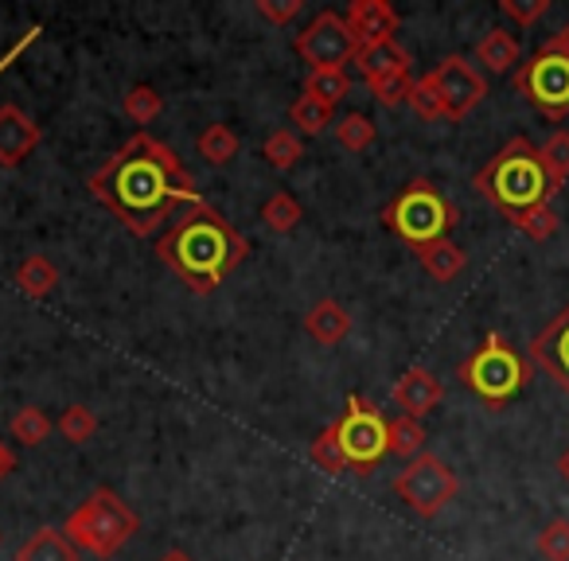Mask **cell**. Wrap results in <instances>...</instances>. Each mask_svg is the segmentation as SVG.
Instances as JSON below:
<instances>
[{
	"label": "cell",
	"mask_w": 569,
	"mask_h": 561,
	"mask_svg": "<svg viewBox=\"0 0 569 561\" xmlns=\"http://www.w3.org/2000/svg\"><path fill=\"white\" fill-rule=\"evenodd\" d=\"M87 188L137 238H149L172 214L203 203L196 176L183 168V160L144 129L87 176Z\"/></svg>",
	"instance_id": "6da1fadb"
},
{
	"label": "cell",
	"mask_w": 569,
	"mask_h": 561,
	"mask_svg": "<svg viewBox=\"0 0 569 561\" xmlns=\"http://www.w3.org/2000/svg\"><path fill=\"white\" fill-rule=\"evenodd\" d=\"M250 253V242L214 211L211 203H196L172 219V227L157 238V258L183 281V289L207 297L234 273Z\"/></svg>",
	"instance_id": "7a4b0ae2"
},
{
	"label": "cell",
	"mask_w": 569,
	"mask_h": 561,
	"mask_svg": "<svg viewBox=\"0 0 569 561\" xmlns=\"http://www.w3.org/2000/svg\"><path fill=\"white\" fill-rule=\"evenodd\" d=\"M472 183L496 211L507 214V222L535 211V207H546L553 196L550 180H546V168H542V152H538L527 137H511V141L476 172Z\"/></svg>",
	"instance_id": "3957f363"
},
{
	"label": "cell",
	"mask_w": 569,
	"mask_h": 561,
	"mask_svg": "<svg viewBox=\"0 0 569 561\" xmlns=\"http://www.w3.org/2000/svg\"><path fill=\"white\" fill-rule=\"evenodd\" d=\"M141 530L137 511L113 488H94L63 522V534L90 558H113Z\"/></svg>",
	"instance_id": "277c9868"
},
{
	"label": "cell",
	"mask_w": 569,
	"mask_h": 561,
	"mask_svg": "<svg viewBox=\"0 0 569 561\" xmlns=\"http://www.w3.org/2000/svg\"><path fill=\"white\" fill-rule=\"evenodd\" d=\"M382 227L395 238H402L406 246L421 250V246L449 238V230L457 227V207L441 196L429 180H410L382 211Z\"/></svg>",
	"instance_id": "5b68a950"
},
{
	"label": "cell",
	"mask_w": 569,
	"mask_h": 561,
	"mask_svg": "<svg viewBox=\"0 0 569 561\" xmlns=\"http://www.w3.org/2000/svg\"><path fill=\"white\" fill-rule=\"evenodd\" d=\"M457 379L472 390L480 402L503 405L515 394H522V387L530 382V367L503 335H488L465 363L457 367Z\"/></svg>",
	"instance_id": "8992f818"
},
{
	"label": "cell",
	"mask_w": 569,
	"mask_h": 561,
	"mask_svg": "<svg viewBox=\"0 0 569 561\" xmlns=\"http://www.w3.org/2000/svg\"><path fill=\"white\" fill-rule=\"evenodd\" d=\"M336 449H340L343 464L351 472H371L382 457L390 452V433H387V418L375 410L371 402H363L359 394L348 398V410L340 421L328 425Z\"/></svg>",
	"instance_id": "52a82bcc"
},
{
	"label": "cell",
	"mask_w": 569,
	"mask_h": 561,
	"mask_svg": "<svg viewBox=\"0 0 569 561\" xmlns=\"http://www.w3.org/2000/svg\"><path fill=\"white\" fill-rule=\"evenodd\" d=\"M457 491H460L457 472H452L441 457H433V452L413 457L410 464L395 475V495L402 499L413 514H421V519L441 514L445 507L457 499Z\"/></svg>",
	"instance_id": "ba28073f"
},
{
	"label": "cell",
	"mask_w": 569,
	"mask_h": 561,
	"mask_svg": "<svg viewBox=\"0 0 569 561\" xmlns=\"http://www.w3.org/2000/svg\"><path fill=\"white\" fill-rule=\"evenodd\" d=\"M293 51L312 67V71H343L348 63H356L359 40L348 28V20H343V12L325 9L309 20L305 32H297Z\"/></svg>",
	"instance_id": "9c48e42d"
},
{
	"label": "cell",
	"mask_w": 569,
	"mask_h": 561,
	"mask_svg": "<svg viewBox=\"0 0 569 561\" xmlns=\"http://www.w3.org/2000/svg\"><path fill=\"white\" fill-rule=\"evenodd\" d=\"M515 87L535 110H542L550 121H561L569 113V59L538 48L535 59L515 71Z\"/></svg>",
	"instance_id": "30bf717a"
},
{
	"label": "cell",
	"mask_w": 569,
	"mask_h": 561,
	"mask_svg": "<svg viewBox=\"0 0 569 561\" xmlns=\"http://www.w3.org/2000/svg\"><path fill=\"white\" fill-rule=\"evenodd\" d=\"M429 74L445 102V121H465L488 98V79L465 56H445Z\"/></svg>",
	"instance_id": "8fae6325"
},
{
	"label": "cell",
	"mask_w": 569,
	"mask_h": 561,
	"mask_svg": "<svg viewBox=\"0 0 569 561\" xmlns=\"http://www.w3.org/2000/svg\"><path fill=\"white\" fill-rule=\"evenodd\" d=\"M530 359L569 394V304L530 340Z\"/></svg>",
	"instance_id": "7c38bea8"
},
{
	"label": "cell",
	"mask_w": 569,
	"mask_h": 561,
	"mask_svg": "<svg viewBox=\"0 0 569 561\" xmlns=\"http://www.w3.org/2000/svg\"><path fill=\"white\" fill-rule=\"evenodd\" d=\"M43 129L20 106H0V168H17L40 149Z\"/></svg>",
	"instance_id": "4fadbf2b"
},
{
	"label": "cell",
	"mask_w": 569,
	"mask_h": 561,
	"mask_svg": "<svg viewBox=\"0 0 569 561\" xmlns=\"http://www.w3.org/2000/svg\"><path fill=\"white\" fill-rule=\"evenodd\" d=\"M445 398V387L437 374H429L426 367H410V371L402 374V379L395 382V390H390V402L398 405V413H406V418H429V413L441 405Z\"/></svg>",
	"instance_id": "5bb4252c"
},
{
	"label": "cell",
	"mask_w": 569,
	"mask_h": 561,
	"mask_svg": "<svg viewBox=\"0 0 569 561\" xmlns=\"http://www.w3.org/2000/svg\"><path fill=\"white\" fill-rule=\"evenodd\" d=\"M348 28L356 32L359 48H371V43H387L398 32V12L387 0H356L348 12H343Z\"/></svg>",
	"instance_id": "9a60e30c"
},
{
	"label": "cell",
	"mask_w": 569,
	"mask_h": 561,
	"mask_svg": "<svg viewBox=\"0 0 569 561\" xmlns=\"http://www.w3.org/2000/svg\"><path fill=\"white\" fill-rule=\"evenodd\" d=\"M356 67L367 79V87H371V82L395 79V74H410V51H406L398 40L371 43V48H359Z\"/></svg>",
	"instance_id": "2e32d148"
},
{
	"label": "cell",
	"mask_w": 569,
	"mask_h": 561,
	"mask_svg": "<svg viewBox=\"0 0 569 561\" xmlns=\"http://www.w3.org/2000/svg\"><path fill=\"white\" fill-rule=\"evenodd\" d=\"M305 332L317 343H325V348H336V343H343L351 335V312L340 301L325 297V301H317L305 312Z\"/></svg>",
	"instance_id": "e0dca14e"
},
{
	"label": "cell",
	"mask_w": 569,
	"mask_h": 561,
	"mask_svg": "<svg viewBox=\"0 0 569 561\" xmlns=\"http://www.w3.org/2000/svg\"><path fill=\"white\" fill-rule=\"evenodd\" d=\"M413 253H418L421 269H426L433 281H457L468 266V253L460 250L457 242H449V238H437V242L421 246V250H413Z\"/></svg>",
	"instance_id": "ac0fdd59"
},
{
	"label": "cell",
	"mask_w": 569,
	"mask_h": 561,
	"mask_svg": "<svg viewBox=\"0 0 569 561\" xmlns=\"http://www.w3.org/2000/svg\"><path fill=\"white\" fill-rule=\"evenodd\" d=\"M17 561H79V545L56 527H40L17 550Z\"/></svg>",
	"instance_id": "d6986e66"
},
{
	"label": "cell",
	"mask_w": 569,
	"mask_h": 561,
	"mask_svg": "<svg viewBox=\"0 0 569 561\" xmlns=\"http://www.w3.org/2000/svg\"><path fill=\"white\" fill-rule=\"evenodd\" d=\"M476 59H480L491 74L515 71V63H519V40H515L507 28H491V32L476 43Z\"/></svg>",
	"instance_id": "ffe728a7"
},
{
	"label": "cell",
	"mask_w": 569,
	"mask_h": 561,
	"mask_svg": "<svg viewBox=\"0 0 569 561\" xmlns=\"http://www.w3.org/2000/svg\"><path fill=\"white\" fill-rule=\"evenodd\" d=\"M59 285V269L51 266L43 253H32L28 261H20L17 269V289L28 297V301H43V297L51 293V289Z\"/></svg>",
	"instance_id": "44dd1931"
},
{
	"label": "cell",
	"mask_w": 569,
	"mask_h": 561,
	"mask_svg": "<svg viewBox=\"0 0 569 561\" xmlns=\"http://www.w3.org/2000/svg\"><path fill=\"white\" fill-rule=\"evenodd\" d=\"M196 149L211 168H227L230 160L238 157V133L230 126H222V121H214V126H207L203 133H199Z\"/></svg>",
	"instance_id": "7402d4cb"
},
{
	"label": "cell",
	"mask_w": 569,
	"mask_h": 561,
	"mask_svg": "<svg viewBox=\"0 0 569 561\" xmlns=\"http://www.w3.org/2000/svg\"><path fill=\"white\" fill-rule=\"evenodd\" d=\"M261 157H266V164L277 168V172H293L305 157V144L293 129H277V133H269L266 144H261Z\"/></svg>",
	"instance_id": "603a6c76"
},
{
	"label": "cell",
	"mask_w": 569,
	"mask_h": 561,
	"mask_svg": "<svg viewBox=\"0 0 569 561\" xmlns=\"http://www.w3.org/2000/svg\"><path fill=\"white\" fill-rule=\"evenodd\" d=\"M305 211L301 203H297L289 191H273V196L266 199V207H261V222H266L273 234H293L297 227H301Z\"/></svg>",
	"instance_id": "cb8c5ba5"
},
{
	"label": "cell",
	"mask_w": 569,
	"mask_h": 561,
	"mask_svg": "<svg viewBox=\"0 0 569 561\" xmlns=\"http://www.w3.org/2000/svg\"><path fill=\"white\" fill-rule=\"evenodd\" d=\"M542 168H546V180H550V191L558 196L569 180V129H553L550 141L542 144Z\"/></svg>",
	"instance_id": "d4e9b609"
},
{
	"label": "cell",
	"mask_w": 569,
	"mask_h": 561,
	"mask_svg": "<svg viewBox=\"0 0 569 561\" xmlns=\"http://www.w3.org/2000/svg\"><path fill=\"white\" fill-rule=\"evenodd\" d=\"M301 94L317 98V102H325L328 110H336V106L351 94V79H348V71H309Z\"/></svg>",
	"instance_id": "484cf974"
},
{
	"label": "cell",
	"mask_w": 569,
	"mask_h": 561,
	"mask_svg": "<svg viewBox=\"0 0 569 561\" xmlns=\"http://www.w3.org/2000/svg\"><path fill=\"white\" fill-rule=\"evenodd\" d=\"M387 433H390V452L395 457H421V449H426V425H421L418 418H406V413H398L395 421H387Z\"/></svg>",
	"instance_id": "4316f807"
},
{
	"label": "cell",
	"mask_w": 569,
	"mask_h": 561,
	"mask_svg": "<svg viewBox=\"0 0 569 561\" xmlns=\"http://www.w3.org/2000/svg\"><path fill=\"white\" fill-rule=\"evenodd\" d=\"M336 133V144L348 152H363L375 144V137H379V129H375V121L367 118V113H343L340 121L332 126Z\"/></svg>",
	"instance_id": "83f0119b"
},
{
	"label": "cell",
	"mask_w": 569,
	"mask_h": 561,
	"mask_svg": "<svg viewBox=\"0 0 569 561\" xmlns=\"http://www.w3.org/2000/svg\"><path fill=\"white\" fill-rule=\"evenodd\" d=\"M121 110H126V118L137 121V126H152V121L160 118V110H164V94H160L157 87H149V82H137L126 94V102H121Z\"/></svg>",
	"instance_id": "f1b7e54d"
},
{
	"label": "cell",
	"mask_w": 569,
	"mask_h": 561,
	"mask_svg": "<svg viewBox=\"0 0 569 561\" xmlns=\"http://www.w3.org/2000/svg\"><path fill=\"white\" fill-rule=\"evenodd\" d=\"M12 437H17L20 444H28V449H36V444H43L51 437V418L40 410V405H24V410L12 413Z\"/></svg>",
	"instance_id": "f546056e"
},
{
	"label": "cell",
	"mask_w": 569,
	"mask_h": 561,
	"mask_svg": "<svg viewBox=\"0 0 569 561\" xmlns=\"http://www.w3.org/2000/svg\"><path fill=\"white\" fill-rule=\"evenodd\" d=\"M289 121H293V126L301 129V133L320 137L328 126H332V110H328L325 102H317V98L301 94L293 106H289Z\"/></svg>",
	"instance_id": "4dcf8cb0"
},
{
	"label": "cell",
	"mask_w": 569,
	"mask_h": 561,
	"mask_svg": "<svg viewBox=\"0 0 569 561\" xmlns=\"http://www.w3.org/2000/svg\"><path fill=\"white\" fill-rule=\"evenodd\" d=\"M406 106H410L421 121H445V102H441V94H437V87H433V74H421V79H413L410 102H406Z\"/></svg>",
	"instance_id": "1f68e13d"
},
{
	"label": "cell",
	"mask_w": 569,
	"mask_h": 561,
	"mask_svg": "<svg viewBox=\"0 0 569 561\" xmlns=\"http://www.w3.org/2000/svg\"><path fill=\"white\" fill-rule=\"evenodd\" d=\"M59 433H63L71 444H87L90 437L98 433V418L87 410V405H67V410L59 413Z\"/></svg>",
	"instance_id": "d6a6232c"
},
{
	"label": "cell",
	"mask_w": 569,
	"mask_h": 561,
	"mask_svg": "<svg viewBox=\"0 0 569 561\" xmlns=\"http://www.w3.org/2000/svg\"><path fill=\"white\" fill-rule=\"evenodd\" d=\"M515 230H522V234L530 238V242H546V238L558 234V211H553L550 203L546 207H535V211L519 214V219L511 222Z\"/></svg>",
	"instance_id": "836d02e7"
},
{
	"label": "cell",
	"mask_w": 569,
	"mask_h": 561,
	"mask_svg": "<svg viewBox=\"0 0 569 561\" xmlns=\"http://www.w3.org/2000/svg\"><path fill=\"white\" fill-rule=\"evenodd\" d=\"M538 553L546 561H569V519H553L538 530Z\"/></svg>",
	"instance_id": "e575fe53"
},
{
	"label": "cell",
	"mask_w": 569,
	"mask_h": 561,
	"mask_svg": "<svg viewBox=\"0 0 569 561\" xmlns=\"http://www.w3.org/2000/svg\"><path fill=\"white\" fill-rule=\"evenodd\" d=\"M499 12L519 28H530L550 12V0H499Z\"/></svg>",
	"instance_id": "d590c367"
},
{
	"label": "cell",
	"mask_w": 569,
	"mask_h": 561,
	"mask_svg": "<svg viewBox=\"0 0 569 561\" xmlns=\"http://www.w3.org/2000/svg\"><path fill=\"white\" fill-rule=\"evenodd\" d=\"M410 90H413V79L410 74H395V79H382V82H371V94L379 106L395 110V106L410 102Z\"/></svg>",
	"instance_id": "8d00e7d4"
},
{
	"label": "cell",
	"mask_w": 569,
	"mask_h": 561,
	"mask_svg": "<svg viewBox=\"0 0 569 561\" xmlns=\"http://www.w3.org/2000/svg\"><path fill=\"white\" fill-rule=\"evenodd\" d=\"M309 457H312V464L325 468L328 475H336V472H343V468H348V464H343L340 449H336V441H332V433H328V429L317 437V441L309 444Z\"/></svg>",
	"instance_id": "74e56055"
},
{
	"label": "cell",
	"mask_w": 569,
	"mask_h": 561,
	"mask_svg": "<svg viewBox=\"0 0 569 561\" xmlns=\"http://www.w3.org/2000/svg\"><path fill=\"white\" fill-rule=\"evenodd\" d=\"M301 9H305L301 0H258V12L277 28L293 24V20L301 17Z\"/></svg>",
	"instance_id": "f35d334b"
},
{
	"label": "cell",
	"mask_w": 569,
	"mask_h": 561,
	"mask_svg": "<svg viewBox=\"0 0 569 561\" xmlns=\"http://www.w3.org/2000/svg\"><path fill=\"white\" fill-rule=\"evenodd\" d=\"M542 51H550V56H566V59H569V24L561 28V32H553L550 40L542 43Z\"/></svg>",
	"instance_id": "ab89813d"
},
{
	"label": "cell",
	"mask_w": 569,
	"mask_h": 561,
	"mask_svg": "<svg viewBox=\"0 0 569 561\" xmlns=\"http://www.w3.org/2000/svg\"><path fill=\"white\" fill-rule=\"evenodd\" d=\"M12 472H17V452H12V449H9V444L0 441V483L9 480V475H12Z\"/></svg>",
	"instance_id": "60d3db41"
},
{
	"label": "cell",
	"mask_w": 569,
	"mask_h": 561,
	"mask_svg": "<svg viewBox=\"0 0 569 561\" xmlns=\"http://www.w3.org/2000/svg\"><path fill=\"white\" fill-rule=\"evenodd\" d=\"M558 475H561V480L569 483V449L561 452V460H558Z\"/></svg>",
	"instance_id": "b9f144b4"
},
{
	"label": "cell",
	"mask_w": 569,
	"mask_h": 561,
	"mask_svg": "<svg viewBox=\"0 0 569 561\" xmlns=\"http://www.w3.org/2000/svg\"><path fill=\"white\" fill-rule=\"evenodd\" d=\"M160 561H191V558H188V553H180V550H172V553H164Z\"/></svg>",
	"instance_id": "7bdbcfd3"
}]
</instances>
